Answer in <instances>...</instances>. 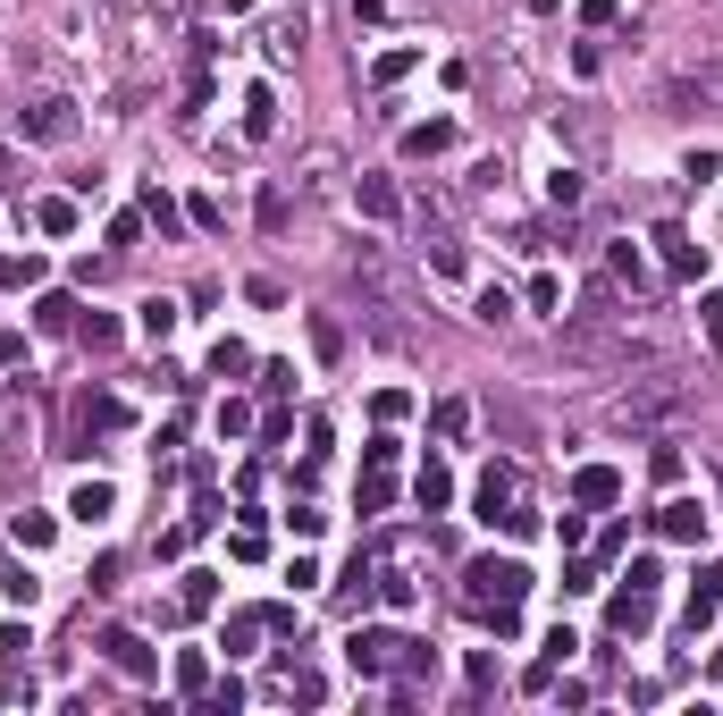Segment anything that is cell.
Returning <instances> with one entry per match:
<instances>
[{
    "instance_id": "obj_6",
    "label": "cell",
    "mask_w": 723,
    "mask_h": 716,
    "mask_svg": "<svg viewBox=\"0 0 723 716\" xmlns=\"http://www.w3.org/2000/svg\"><path fill=\"white\" fill-rule=\"evenodd\" d=\"M303 9H278V17H270V26H261V51H270V60H295V51H303Z\"/></svg>"
},
{
    "instance_id": "obj_24",
    "label": "cell",
    "mask_w": 723,
    "mask_h": 716,
    "mask_svg": "<svg viewBox=\"0 0 723 716\" xmlns=\"http://www.w3.org/2000/svg\"><path fill=\"white\" fill-rule=\"evenodd\" d=\"M707 337H715V346H723V304H707Z\"/></svg>"
},
{
    "instance_id": "obj_8",
    "label": "cell",
    "mask_w": 723,
    "mask_h": 716,
    "mask_svg": "<svg viewBox=\"0 0 723 716\" xmlns=\"http://www.w3.org/2000/svg\"><path fill=\"white\" fill-rule=\"evenodd\" d=\"M657 531L664 540H707V506H698V497H673V506L657 515Z\"/></svg>"
},
{
    "instance_id": "obj_5",
    "label": "cell",
    "mask_w": 723,
    "mask_h": 716,
    "mask_svg": "<svg viewBox=\"0 0 723 716\" xmlns=\"http://www.w3.org/2000/svg\"><path fill=\"white\" fill-rule=\"evenodd\" d=\"M673 101H698V110H715L723 119V60H698L673 76Z\"/></svg>"
},
{
    "instance_id": "obj_22",
    "label": "cell",
    "mask_w": 723,
    "mask_h": 716,
    "mask_svg": "<svg viewBox=\"0 0 723 716\" xmlns=\"http://www.w3.org/2000/svg\"><path fill=\"white\" fill-rule=\"evenodd\" d=\"M429 261H438L446 279H463V245H454V236H438V245H429Z\"/></svg>"
},
{
    "instance_id": "obj_21",
    "label": "cell",
    "mask_w": 723,
    "mask_h": 716,
    "mask_svg": "<svg viewBox=\"0 0 723 716\" xmlns=\"http://www.w3.org/2000/svg\"><path fill=\"white\" fill-rule=\"evenodd\" d=\"M547 195H556V202L572 211V202H581V169H556V177H547Z\"/></svg>"
},
{
    "instance_id": "obj_13",
    "label": "cell",
    "mask_w": 723,
    "mask_h": 716,
    "mask_svg": "<svg viewBox=\"0 0 723 716\" xmlns=\"http://www.w3.org/2000/svg\"><path fill=\"white\" fill-rule=\"evenodd\" d=\"M353 202H362L371 220H396V186H387V177H362V186H353Z\"/></svg>"
},
{
    "instance_id": "obj_1",
    "label": "cell",
    "mask_w": 723,
    "mask_h": 716,
    "mask_svg": "<svg viewBox=\"0 0 723 716\" xmlns=\"http://www.w3.org/2000/svg\"><path fill=\"white\" fill-rule=\"evenodd\" d=\"M463 598H472V616H488L497 624V632H513V616H522V598H531V565H513V556H488V565H472V590H463Z\"/></svg>"
},
{
    "instance_id": "obj_19",
    "label": "cell",
    "mask_w": 723,
    "mask_h": 716,
    "mask_svg": "<svg viewBox=\"0 0 723 716\" xmlns=\"http://www.w3.org/2000/svg\"><path fill=\"white\" fill-rule=\"evenodd\" d=\"M657 245H664V261H673V270H698V245H690V236H682V229H664Z\"/></svg>"
},
{
    "instance_id": "obj_16",
    "label": "cell",
    "mask_w": 723,
    "mask_h": 716,
    "mask_svg": "<svg viewBox=\"0 0 723 716\" xmlns=\"http://www.w3.org/2000/svg\"><path fill=\"white\" fill-rule=\"evenodd\" d=\"M270 127H278V101L252 85V94H245V135H270Z\"/></svg>"
},
{
    "instance_id": "obj_18",
    "label": "cell",
    "mask_w": 723,
    "mask_h": 716,
    "mask_svg": "<svg viewBox=\"0 0 723 716\" xmlns=\"http://www.w3.org/2000/svg\"><path fill=\"white\" fill-rule=\"evenodd\" d=\"M446 144H454V127H446V119H429V127L404 135V152H446Z\"/></svg>"
},
{
    "instance_id": "obj_23",
    "label": "cell",
    "mask_w": 723,
    "mask_h": 716,
    "mask_svg": "<svg viewBox=\"0 0 723 716\" xmlns=\"http://www.w3.org/2000/svg\"><path fill=\"white\" fill-rule=\"evenodd\" d=\"M51 540V515H17V548H42Z\"/></svg>"
},
{
    "instance_id": "obj_14",
    "label": "cell",
    "mask_w": 723,
    "mask_h": 716,
    "mask_svg": "<svg viewBox=\"0 0 723 716\" xmlns=\"http://www.w3.org/2000/svg\"><path fill=\"white\" fill-rule=\"evenodd\" d=\"M614 497H623V481H614L606 464H589V472H581V506H614Z\"/></svg>"
},
{
    "instance_id": "obj_17",
    "label": "cell",
    "mask_w": 723,
    "mask_h": 716,
    "mask_svg": "<svg viewBox=\"0 0 723 716\" xmlns=\"http://www.w3.org/2000/svg\"><path fill=\"white\" fill-rule=\"evenodd\" d=\"M606 279H614V287H639L648 270H639V254H631V245H614V254H606Z\"/></svg>"
},
{
    "instance_id": "obj_20",
    "label": "cell",
    "mask_w": 723,
    "mask_h": 716,
    "mask_svg": "<svg viewBox=\"0 0 723 716\" xmlns=\"http://www.w3.org/2000/svg\"><path fill=\"white\" fill-rule=\"evenodd\" d=\"M169 329H177V304H160V295H152V304H144V337H169Z\"/></svg>"
},
{
    "instance_id": "obj_2",
    "label": "cell",
    "mask_w": 723,
    "mask_h": 716,
    "mask_svg": "<svg viewBox=\"0 0 723 716\" xmlns=\"http://www.w3.org/2000/svg\"><path fill=\"white\" fill-rule=\"evenodd\" d=\"M682 405H690V388H631V396H614V430H648L664 413H682Z\"/></svg>"
},
{
    "instance_id": "obj_9",
    "label": "cell",
    "mask_w": 723,
    "mask_h": 716,
    "mask_svg": "<svg viewBox=\"0 0 723 716\" xmlns=\"http://www.w3.org/2000/svg\"><path fill=\"white\" fill-rule=\"evenodd\" d=\"M715 607H723V565H707L698 590H690V632H698V624H715Z\"/></svg>"
},
{
    "instance_id": "obj_11",
    "label": "cell",
    "mask_w": 723,
    "mask_h": 716,
    "mask_svg": "<svg viewBox=\"0 0 723 716\" xmlns=\"http://www.w3.org/2000/svg\"><path fill=\"white\" fill-rule=\"evenodd\" d=\"M504 506H513V472L497 464V472L479 481V515H488V522H504Z\"/></svg>"
},
{
    "instance_id": "obj_7",
    "label": "cell",
    "mask_w": 723,
    "mask_h": 716,
    "mask_svg": "<svg viewBox=\"0 0 723 716\" xmlns=\"http://www.w3.org/2000/svg\"><path fill=\"white\" fill-rule=\"evenodd\" d=\"M648 624H657V598H648V590L631 582L623 598H614V632H623V641H639V632H648Z\"/></svg>"
},
{
    "instance_id": "obj_10",
    "label": "cell",
    "mask_w": 723,
    "mask_h": 716,
    "mask_svg": "<svg viewBox=\"0 0 723 716\" xmlns=\"http://www.w3.org/2000/svg\"><path fill=\"white\" fill-rule=\"evenodd\" d=\"M110 506H119V489H110V481H85L76 497H67V515H76V522H101Z\"/></svg>"
},
{
    "instance_id": "obj_15",
    "label": "cell",
    "mask_w": 723,
    "mask_h": 716,
    "mask_svg": "<svg viewBox=\"0 0 723 716\" xmlns=\"http://www.w3.org/2000/svg\"><path fill=\"white\" fill-rule=\"evenodd\" d=\"M412 497H421V506H429V515H438L446 497H454V481H446V464H429V472H421V481H412Z\"/></svg>"
},
{
    "instance_id": "obj_3",
    "label": "cell",
    "mask_w": 723,
    "mask_h": 716,
    "mask_svg": "<svg viewBox=\"0 0 723 716\" xmlns=\"http://www.w3.org/2000/svg\"><path fill=\"white\" fill-rule=\"evenodd\" d=\"M17 127H26L34 144H67V135H76V101L42 94V101H26V110H17Z\"/></svg>"
},
{
    "instance_id": "obj_12",
    "label": "cell",
    "mask_w": 723,
    "mask_h": 716,
    "mask_svg": "<svg viewBox=\"0 0 723 716\" xmlns=\"http://www.w3.org/2000/svg\"><path fill=\"white\" fill-rule=\"evenodd\" d=\"M101 650L119 657L126 675H152V650H144V641H135V632H110V641H101Z\"/></svg>"
},
{
    "instance_id": "obj_4",
    "label": "cell",
    "mask_w": 723,
    "mask_h": 716,
    "mask_svg": "<svg viewBox=\"0 0 723 716\" xmlns=\"http://www.w3.org/2000/svg\"><path fill=\"white\" fill-rule=\"evenodd\" d=\"M412 641H396V632H353L346 657H353V675H387V666H404Z\"/></svg>"
},
{
    "instance_id": "obj_25",
    "label": "cell",
    "mask_w": 723,
    "mask_h": 716,
    "mask_svg": "<svg viewBox=\"0 0 723 716\" xmlns=\"http://www.w3.org/2000/svg\"><path fill=\"white\" fill-rule=\"evenodd\" d=\"M715 675H723V650H715Z\"/></svg>"
}]
</instances>
